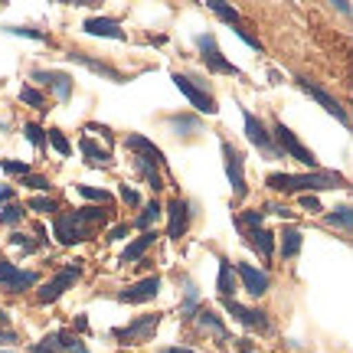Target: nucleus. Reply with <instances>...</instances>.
<instances>
[{"instance_id": "f257e3e1", "label": "nucleus", "mask_w": 353, "mask_h": 353, "mask_svg": "<svg viewBox=\"0 0 353 353\" xmlns=\"http://www.w3.org/2000/svg\"><path fill=\"white\" fill-rule=\"evenodd\" d=\"M112 213L114 210H108V206H88V203L69 210V213H56L52 216V239L65 249L82 245V242L95 239V232L112 223Z\"/></svg>"}, {"instance_id": "f03ea898", "label": "nucleus", "mask_w": 353, "mask_h": 353, "mask_svg": "<svg viewBox=\"0 0 353 353\" xmlns=\"http://www.w3.org/2000/svg\"><path fill=\"white\" fill-rule=\"evenodd\" d=\"M265 187L272 190V193H324V190H347L350 187V180L337 170H324V167H317V170H304V174H268L265 176Z\"/></svg>"}, {"instance_id": "7ed1b4c3", "label": "nucleus", "mask_w": 353, "mask_h": 353, "mask_svg": "<svg viewBox=\"0 0 353 353\" xmlns=\"http://www.w3.org/2000/svg\"><path fill=\"white\" fill-rule=\"evenodd\" d=\"M125 148L131 151V167H134V174H138L154 193L164 190V174H167L164 151H161L148 134H138V131L125 134Z\"/></svg>"}, {"instance_id": "20e7f679", "label": "nucleus", "mask_w": 353, "mask_h": 353, "mask_svg": "<svg viewBox=\"0 0 353 353\" xmlns=\"http://www.w3.org/2000/svg\"><path fill=\"white\" fill-rule=\"evenodd\" d=\"M268 131H272V138H275V144H278V151H281V157L285 161H294V164H301L304 170H317L321 167V161H317V154L304 144L294 131H291L281 118H272L268 121Z\"/></svg>"}, {"instance_id": "39448f33", "label": "nucleus", "mask_w": 353, "mask_h": 353, "mask_svg": "<svg viewBox=\"0 0 353 353\" xmlns=\"http://www.w3.org/2000/svg\"><path fill=\"white\" fill-rule=\"evenodd\" d=\"M170 82H174L176 92L196 108V114H206V118L219 114V101H216L210 82H203L200 76H190V72H176V69L170 72Z\"/></svg>"}, {"instance_id": "423d86ee", "label": "nucleus", "mask_w": 353, "mask_h": 353, "mask_svg": "<svg viewBox=\"0 0 353 353\" xmlns=\"http://www.w3.org/2000/svg\"><path fill=\"white\" fill-rule=\"evenodd\" d=\"M161 321H164V314L144 311V314L131 317V321L121 324V327H112V341L118 343V347H144V343L154 341V334H157V327H161Z\"/></svg>"}, {"instance_id": "0eeeda50", "label": "nucleus", "mask_w": 353, "mask_h": 353, "mask_svg": "<svg viewBox=\"0 0 353 353\" xmlns=\"http://www.w3.org/2000/svg\"><path fill=\"white\" fill-rule=\"evenodd\" d=\"M82 272H85V268H82V262H65V265H59V268L52 272V278H46V281H39V285H37L33 301H37L39 307L56 304L65 294V291H69L79 281V278H82Z\"/></svg>"}, {"instance_id": "6e6552de", "label": "nucleus", "mask_w": 353, "mask_h": 353, "mask_svg": "<svg viewBox=\"0 0 353 353\" xmlns=\"http://www.w3.org/2000/svg\"><path fill=\"white\" fill-rule=\"evenodd\" d=\"M219 154H223V170H226L229 190H232V203L239 206L249 196V180H245V154L239 151V144H232L229 138H219Z\"/></svg>"}, {"instance_id": "1a4fd4ad", "label": "nucleus", "mask_w": 353, "mask_h": 353, "mask_svg": "<svg viewBox=\"0 0 353 353\" xmlns=\"http://www.w3.org/2000/svg\"><path fill=\"white\" fill-rule=\"evenodd\" d=\"M239 112H242V131H245V141L262 154L265 161H285L281 151H278L275 138H272V131H268V121L259 118V114H252L249 108H242V105H239Z\"/></svg>"}, {"instance_id": "9d476101", "label": "nucleus", "mask_w": 353, "mask_h": 353, "mask_svg": "<svg viewBox=\"0 0 353 353\" xmlns=\"http://www.w3.org/2000/svg\"><path fill=\"white\" fill-rule=\"evenodd\" d=\"M193 46L200 52V63L206 65V72H213V76H232V79H242V69L236 63H229L226 56L219 52V43H216V33H196L193 37Z\"/></svg>"}, {"instance_id": "9b49d317", "label": "nucleus", "mask_w": 353, "mask_h": 353, "mask_svg": "<svg viewBox=\"0 0 353 353\" xmlns=\"http://www.w3.org/2000/svg\"><path fill=\"white\" fill-rule=\"evenodd\" d=\"M30 82L43 85L50 95L46 99L59 101V105H69L72 101V92H76V79L63 72V69H30Z\"/></svg>"}, {"instance_id": "f8f14e48", "label": "nucleus", "mask_w": 353, "mask_h": 353, "mask_svg": "<svg viewBox=\"0 0 353 353\" xmlns=\"http://www.w3.org/2000/svg\"><path fill=\"white\" fill-rule=\"evenodd\" d=\"M43 281L39 272L33 268H20V265H13L10 259H3L0 255V294H23V291H33Z\"/></svg>"}, {"instance_id": "ddd939ff", "label": "nucleus", "mask_w": 353, "mask_h": 353, "mask_svg": "<svg viewBox=\"0 0 353 353\" xmlns=\"http://www.w3.org/2000/svg\"><path fill=\"white\" fill-rule=\"evenodd\" d=\"M223 304V311H226L236 324H242L245 330H255V334H272L275 330V324H272V317H268V311H262V307H255V304H242V301H219Z\"/></svg>"}, {"instance_id": "4468645a", "label": "nucleus", "mask_w": 353, "mask_h": 353, "mask_svg": "<svg viewBox=\"0 0 353 353\" xmlns=\"http://www.w3.org/2000/svg\"><path fill=\"white\" fill-rule=\"evenodd\" d=\"M294 85L301 88V92L311 101H317V105H321V108H324L330 118H337L343 128H350V114H347V108H343V101L337 99V95H330L324 85H317V82H311V79H301V76L294 79Z\"/></svg>"}, {"instance_id": "2eb2a0df", "label": "nucleus", "mask_w": 353, "mask_h": 353, "mask_svg": "<svg viewBox=\"0 0 353 353\" xmlns=\"http://www.w3.org/2000/svg\"><path fill=\"white\" fill-rule=\"evenodd\" d=\"M161 288H164V275L151 272V275H144V278H138V281L125 285V288L114 294V301L118 304H151L154 298L161 294Z\"/></svg>"}, {"instance_id": "dca6fc26", "label": "nucleus", "mask_w": 353, "mask_h": 353, "mask_svg": "<svg viewBox=\"0 0 353 353\" xmlns=\"http://www.w3.org/2000/svg\"><path fill=\"white\" fill-rule=\"evenodd\" d=\"M232 268H236L239 291H245L252 301H259V298H265V294L272 291V275H268L265 268H259V265H252V262H236Z\"/></svg>"}, {"instance_id": "f3484780", "label": "nucleus", "mask_w": 353, "mask_h": 353, "mask_svg": "<svg viewBox=\"0 0 353 353\" xmlns=\"http://www.w3.org/2000/svg\"><path fill=\"white\" fill-rule=\"evenodd\" d=\"M193 203L187 196H174V200L164 203V219H167V239H183L190 232V223H193Z\"/></svg>"}, {"instance_id": "a211bd4d", "label": "nucleus", "mask_w": 353, "mask_h": 353, "mask_svg": "<svg viewBox=\"0 0 353 353\" xmlns=\"http://www.w3.org/2000/svg\"><path fill=\"white\" fill-rule=\"evenodd\" d=\"M190 324L196 327V334L200 337H206V341H219V343H229L232 341V334H229L226 321L216 314L210 304H200L196 311H193V317H190Z\"/></svg>"}, {"instance_id": "6ab92c4d", "label": "nucleus", "mask_w": 353, "mask_h": 353, "mask_svg": "<svg viewBox=\"0 0 353 353\" xmlns=\"http://www.w3.org/2000/svg\"><path fill=\"white\" fill-rule=\"evenodd\" d=\"M161 121H164L167 131H170L176 141H193V138H200V134H203V118H200V114L174 112V114H164Z\"/></svg>"}, {"instance_id": "aec40b11", "label": "nucleus", "mask_w": 353, "mask_h": 353, "mask_svg": "<svg viewBox=\"0 0 353 353\" xmlns=\"http://www.w3.org/2000/svg\"><path fill=\"white\" fill-rule=\"evenodd\" d=\"M82 33L88 37H101V39H114V43H128V33L121 30V23L114 17H101V13H92L82 20Z\"/></svg>"}, {"instance_id": "412c9836", "label": "nucleus", "mask_w": 353, "mask_h": 353, "mask_svg": "<svg viewBox=\"0 0 353 353\" xmlns=\"http://www.w3.org/2000/svg\"><path fill=\"white\" fill-rule=\"evenodd\" d=\"M39 343H43L46 350H52V353H92L88 350V343L82 341L79 334H72V330H65V327L50 330Z\"/></svg>"}, {"instance_id": "4be33fe9", "label": "nucleus", "mask_w": 353, "mask_h": 353, "mask_svg": "<svg viewBox=\"0 0 353 353\" xmlns=\"http://www.w3.org/2000/svg\"><path fill=\"white\" fill-rule=\"evenodd\" d=\"M242 239H245V245H249V249H252L265 265L275 262V232H272V229H265V226L245 229V232H242Z\"/></svg>"}, {"instance_id": "5701e85b", "label": "nucleus", "mask_w": 353, "mask_h": 353, "mask_svg": "<svg viewBox=\"0 0 353 353\" xmlns=\"http://www.w3.org/2000/svg\"><path fill=\"white\" fill-rule=\"evenodd\" d=\"M216 294H219V301H232V298L239 294L236 268H232V262H229L226 255L216 259Z\"/></svg>"}, {"instance_id": "b1692460", "label": "nucleus", "mask_w": 353, "mask_h": 353, "mask_svg": "<svg viewBox=\"0 0 353 353\" xmlns=\"http://www.w3.org/2000/svg\"><path fill=\"white\" fill-rule=\"evenodd\" d=\"M304 249V236L298 226H281L275 236V255H281V262H294Z\"/></svg>"}, {"instance_id": "393cba45", "label": "nucleus", "mask_w": 353, "mask_h": 353, "mask_svg": "<svg viewBox=\"0 0 353 353\" xmlns=\"http://www.w3.org/2000/svg\"><path fill=\"white\" fill-rule=\"evenodd\" d=\"M154 245H157V229H151V232H141L138 239H131L125 245V252L118 255V265L121 268H131V265H138L144 255L151 252Z\"/></svg>"}, {"instance_id": "a878e982", "label": "nucleus", "mask_w": 353, "mask_h": 353, "mask_svg": "<svg viewBox=\"0 0 353 353\" xmlns=\"http://www.w3.org/2000/svg\"><path fill=\"white\" fill-rule=\"evenodd\" d=\"M79 151H82V161H85L92 170H112L118 161L112 157V151H105L101 144H95V138H88V134H82V141H79Z\"/></svg>"}, {"instance_id": "bb28decb", "label": "nucleus", "mask_w": 353, "mask_h": 353, "mask_svg": "<svg viewBox=\"0 0 353 353\" xmlns=\"http://www.w3.org/2000/svg\"><path fill=\"white\" fill-rule=\"evenodd\" d=\"M65 59H72V63L85 65L88 72H95V76L108 79V82H114V85H121V82H128L125 72H118V69H114L112 63H101V59H92V56H85V52H69Z\"/></svg>"}, {"instance_id": "cd10ccee", "label": "nucleus", "mask_w": 353, "mask_h": 353, "mask_svg": "<svg viewBox=\"0 0 353 353\" xmlns=\"http://www.w3.org/2000/svg\"><path fill=\"white\" fill-rule=\"evenodd\" d=\"M164 219V203L157 200V196H151L148 203H141V213L128 223L131 229H141V232H151V229H157V223Z\"/></svg>"}, {"instance_id": "c85d7f7f", "label": "nucleus", "mask_w": 353, "mask_h": 353, "mask_svg": "<svg viewBox=\"0 0 353 353\" xmlns=\"http://www.w3.org/2000/svg\"><path fill=\"white\" fill-rule=\"evenodd\" d=\"M324 223L330 229H341L343 236H350V226H353V213H350V203H341V206H334V210H324Z\"/></svg>"}, {"instance_id": "c756f323", "label": "nucleus", "mask_w": 353, "mask_h": 353, "mask_svg": "<svg viewBox=\"0 0 353 353\" xmlns=\"http://www.w3.org/2000/svg\"><path fill=\"white\" fill-rule=\"evenodd\" d=\"M76 193L88 206H108V210H114V196L108 190H99V187H92V183H76Z\"/></svg>"}, {"instance_id": "7c9ffc66", "label": "nucleus", "mask_w": 353, "mask_h": 353, "mask_svg": "<svg viewBox=\"0 0 353 353\" xmlns=\"http://www.w3.org/2000/svg\"><path fill=\"white\" fill-rule=\"evenodd\" d=\"M26 210H30V213H39V216H56V213H63V206H59V200H56V196H46V193H33V196H30V200L23 203Z\"/></svg>"}, {"instance_id": "2f4dec72", "label": "nucleus", "mask_w": 353, "mask_h": 353, "mask_svg": "<svg viewBox=\"0 0 353 353\" xmlns=\"http://www.w3.org/2000/svg\"><path fill=\"white\" fill-rule=\"evenodd\" d=\"M20 101L30 105V108H37V112H50V99H46V92H39V88L30 85V82L20 85Z\"/></svg>"}, {"instance_id": "473e14b6", "label": "nucleus", "mask_w": 353, "mask_h": 353, "mask_svg": "<svg viewBox=\"0 0 353 353\" xmlns=\"http://www.w3.org/2000/svg\"><path fill=\"white\" fill-rule=\"evenodd\" d=\"M23 219H26L23 203H7V206H0V226L17 229V226H23Z\"/></svg>"}, {"instance_id": "72a5a7b5", "label": "nucleus", "mask_w": 353, "mask_h": 353, "mask_svg": "<svg viewBox=\"0 0 353 353\" xmlns=\"http://www.w3.org/2000/svg\"><path fill=\"white\" fill-rule=\"evenodd\" d=\"M46 148H52L59 157H72V144L59 128H46Z\"/></svg>"}, {"instance_id": "f704fd0d", "label": "nucleus", "mask_w": 353, "mask_h": 353, "mask_svg": "<svg viewBox=\"0 0 353 353\" xmlns=\"http://www.w3.org/2000/svg\"><path fill=\"white\" fill-rule=\"evenodd\" d=\"M23 138L37 148V154H46V128L37 125V121H26L23 125Z\"/></svg>"}, {"instance_id": "c9c22d12", "label": "nucleus", "mask_w": 353, "mask_h": 353, "mask_svg": "<svg viewBox=\"0 0 353 353\" xmlns=\"http://www.w3.org/2000/svg\"><path fill=\"white\" fill-rule=\"evenodd\" d=\"M232 223H236V229H239V232H245V229H259V226H265V213H262V210H242Z\"/></svg>"}, {"instance_id": "e433bc0d", "label": "nucleus", "mask_w": 353, "mask_h": 353, "mask_svg": "<svg viewBox=\"0 0 353 353\" xmlns=\"http://www.w3.org/2000/svg\"><path fill=\"white\" fill-rule=\"evenodd\" d=\"M206 10H213L216 17H219V20H226L229 26H239V23H242L239 10H236V7H226L223 0H210V3H206Z\"/></svg>"}, {"instance_id": "4c0bfd02", "label": "nucleus", "mask_w": 353, "mask_h": 353, "mask_svg": "<svg viewBox=\"0 0 353 353\" xmlns=\"http://www.w3.org/2000/svg\"><path fill=\"white\" fill-rule=\"evenodd\" d=\"M13 245V249H20L23 255H33L39 252V245H43V239H30L26 232H10V239H7Z\"/></svg>"}, {"instance_id": "58836bf2", "label": "nucleus", "mask_w": 353, "mask_h": 353, "mask_svg": "<svg viewBox=\"0 0 353 353\" xmlns=\"http://www.w3.org/2000/svg\"><path fill=\"white\" fill-rule=\"evenodd\" d=\"M20 187L33 190V193H50V190H52V180L46 174H26V176H20Z\"/></svg>"}, {"instance_id": "ea45409f", "label": "nucleus", "mask_w": 353, "mask_h": 353, "mask_svg": "<svg viewBox=\"0 0 353 353\" xmlns=\"http://www.w3.org/2000/svg\"><path fill=\"white\" fill-rule=\"evenodd\" d=\"M0 170L10 176H26V174H33V164H30V161H17V157H3V161H0Z\"/></svg>"}, {"instance_id": "a19ab883", "label": "nucleus", "mask_w": 353, "mask_h": 353, "mask_svg": "<svg viewBox=\"0 0 353 353\" xmlns=\"http://www.w3.org/2000/svg\"><path fill=\"white\" fill-rule=\"evenodd\" d=\"M118 200L125 203L128 210H141V196L134 187H128V183H118Z\"/></svg>"}, {"instance_id": "79ce46f5", "label": "nucleus", "mask_w": 353, "mask_h": 353, "mask_svg": "<svg viewBox=\"0 0 353 353\" xmlns=\"http://www.w3.org/2000/svg\"><path fill=\"white\" fill-rule=\"evenodd\" d=\"M3 30H7V33H10V37H26V39H39V43H43V39H46V33H39V30H33V26H3Z\"/></svg>"}, {"instance_id": "37998d69", "label": "nucleus", "mask_w": 353, "mask_h": 353, "mask_svg": "<svg viewBox=\"0 0 353 353\" xmlns=\"http://www.w3.org/2000/svg\"><path fill=\"white\" fill-rule=\"evenodd\" d=\"M298 203H301L304 210H307V213H314V216H321L324 213V203L317 200L314 193H304V196H298Z\"/></svg>"}, {"instance_id": "c03bdc74", "label": "nucleus", "mask_w": 353, "mask_h": 353, "mask_svg": "<svg viewBox=\"0 0 353 353\" xmlns=\"http://www.w3.org/2000/svg\"><path fill=\"white\" fill-rule=\"evenodd\" d=\"M13 343H20V330L13 327H0V350H7Z\"/></svg>"}, {"instance_id": "a18cd8bd", "label": "nucleus", "mask_w": 353, "mask_h": 353, "mask_svg": "<svg viewBox=\"0 0 353 353\" xmlns=\"http://www.w3.org/2000/svg\"><path fill=\"white\" fill-rule=\"evenodd\" d=\"M128 232H131V226H128V223H118V226H112L105 232V242H121Z\"/></svg>"}, {"instance_id": "49530a36", "label": "nucleus", "mask_w": 353, "mask_h": 353, "mask_svg": "<svg viewBox=\"0 0 353 353\" xmlns=\"http://www.w3.org/2000/svg\"><path fill=\"white\" fill-rule=\"evenodd\" d=\"M7 203H17V187L13 183H0V206Z\"/></svg>"}, {"instance_id": "de8ad7c7", "label": "nucleus", "mask_w": 353, "mask_h": 353, "mask_svg": "<svg viewBox=\"0 0 353 353\" xmlns=\"http://www.w3.org/2000/svg\"><path fill=\"white\" fill-rule=\"evenodd\" d=\"M265 210H268V213H275V216H281V219H294V213H291L288 206H281V203H268ZM268 213H265V216H268Z\"/></svg>"}, {"instance_id": "09e8293b", "label": "nucleus", "mask_w": 353, "mask_h": 353, "mask_svg": "<svg viewBox=\"0 0 353 353\" xmlns=\"http://www.w3.org/2000/svg\"><path fill=\"white\" fill-rule=\"evenodd\" d=\"M232 343H236V350H239V353H265V350H259L249 337H239V341H232Z\"/></svg>"}, {"instance_id": "8fccbe9b", "label": "nucleus", "mask_w": 353, "mask_h": 353, "mask_svg": "<svg viewBox=\"0 0 353 353\" xmlns=\"http://www.w3.org/2000/svg\"><path fill=\"white\" fill-rule=\"evenodd\" d=\"M161 353H196V350H190V347H164Z\"/></svg>"}, {"instance_id": "3c124183", "label": "nucleus", "mask_w": 353, "mask_h": 353, "mask_svg": "<svg viewBox=\"0 0 353 353\" xmlns=\"http://www.w3.org/2000/svg\"><path fill=\"white\" fill-rule=\"evenodd\" d=\"M26 353H52V350H46L43 343H30V350H26Z\"/></svg>"}, {"instance_id": "603ef678", "label": "nucleus", "mask_w": 353, "mask_h": 353, "mask_svg": "<svg viewBox=\"0 0 353 353\" xmlns=\"http://www.w3.org/2000/svg\"><path fill=\"white\" fill-rule=\"evenodd\" d=\"M0 327H10V314H7L3 307H0Z\"/></svg>"}, {"instance_id": "864d4df0", "label": "nucleus", "mask_w": 353, "mask_h": 353, "mask_svg": "<svg viewBox=\"0 0 353 353\" xmlns=\"http://www.w3.org/2000/svg\"><path fill=\"white\" fill-rule=\"evenodd\" d=\"M0 353H17V350H0Z\"/></svg>"}]
</instances>
